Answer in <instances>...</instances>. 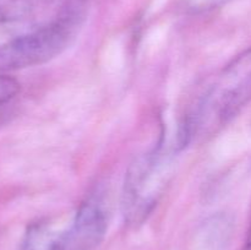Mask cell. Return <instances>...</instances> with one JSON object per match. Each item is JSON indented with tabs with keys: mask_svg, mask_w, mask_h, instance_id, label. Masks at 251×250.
I'll list each match as a JSON object with an SVG mask.
<instances>
[{
	"mask_svg": "<svg viewBox=\"0 0 251 250\" xmlns=\"http://www.w3.org/2000/svg\"><path fill=\"white\" fill-rule=\"evenodd\" d=\"M166 135L162 131L153 146L134 159L127 168L123 189V213L130 225H141L147 220L166 181L169 154L176 149H167Z\"/></svg>",
	"mask_w": 251,
	"mask_h": 250,
	"instance_id": "3957f363",
	"label": "cell"
},
{
	"mask_svg": "<svg viewBox=\"0 0 251 250\" xmlns=\"http://www.w3.org/2000/svg\"><path fill=\"white\" fill-rule=\"evenodd\" d=\"M20 92V83L10 76L0 74V108L11 103Z\"/></svg>",
	"mask_w": 251,
	"mask_h": 250,
	"instance_id": "52a82bcc",
	"label": "cell"
},
{
	"mask_svg": "<svg viewBox=\"0 0 251 250\" xmlns=\"http://www.w3.org/2000/svg\"><path fill=\"white\" fill-rule=\"evenodd\" d=\"M63 230L55 229L48 222L33 223L27 229L20 250H58Z\"/></svg>",
	"mask_w": 251,
	"mask_h": 250,
	"instance_id": "8992f818",
	"label": "cell"
},
{
	"mask_svg": "<svg viewBox=\"0 0 251 250\" xmlns=\"http://www.w3.org/2000/svg\"><path fill=\"white\" fill-rule=\"evenodd\" d=\"M198 1L201 6L217 7V6H222V5L227 4V2L230 1V0H198Z\"/></svg>",
	"mask_w": 251,
	"mask_h": 250,
	"instance_id": "ba28073f",
	"label": "cell"
},
{
	"mask_svg": "<svg viewBox=\"0 0 251 250\" xmlns=\"http://www.w3.org/2000/svg\"><path fill=\"white\" fill-rule=\"evenodd\" d=\"M54 0H0V25L21 22L34 16Z\"/></svg>",
	"mask_w": 251,
	"mask_h": 250,
	"instance_id": "5b68a950",
	"label": "cell"
},
{
	"mask_svg": "<svg viewBox=\"0 0 251 250\" xmlns=\"http://www.w3.org/2000/svg\"><path fill=\"white\" fill-rule=\"evenodd\" d=\"M243 250H251V227H250V230H249V235H248V239H247V243H245V247Z\"/></svg>",
	"mask_w": 251,
	"mask_h": 250,
	"instance_id": "9c48e42d",
	"label": "cell"
},
{
	"mask_svg": "<svg viewBox=\"0 0 251 250\" xmlns=\"http://www.w3.org/2000/svg\"><path fill=\"white\" fill-rule=\"evenodd\" d=\"M108 207L100 191H95L78 207L70 225L63 230L58 250H93L104 238Z\"/></svg>",
	"mask_w": 251,
	"mask_h": 250,
	"instance_id": "277c9868",
	"label": "cell"
},
{
	"mask_svg": "<svg viewBox=\"0 0 251 250\" xmlns=\"http://www.w3.org/2000/svg\"><path fill=\"white\" fill-rule=\"evenodd\" d=\"M82 21V2L73 0L53 21L0 44V74L42 65L60 55L73 43Z\"/></svg>",
	"mask_w": 251,
	"mask_h": 250,
	"instance_id": "7a4b0ae2",
	"label": "cell"
},
{
	"mask_svg": "<svg viewBox=\"0 0 251 250\" xmlns=\"http://www.w3.org/2000/svg\"><path fill=\"white\" fill-rule=\"evenodd\" d=\"M5 108H6V107L0 108V123H1L2 118H4V115H5Z\"/></svg>",
	"mask_w": 251,
	"mask_h": 250,
	"instance_id": "30bf717a",
	"label": "cell"
},
{
	"mask_svg": "<svg viewBox=\"0 0 251 250\" xmlns=\"http://www.w3.org/2000/svg\"><path fill=\"white\" fill-rule=\"evenodd\" d=\"M251 102V47L228 63L203 93L195 110L179 126L190 144L195 137L216 134Z\"/></svg>",
	"mask_w": 251,
	"mask_h": 250,
	"instance_id": "6da1fadb",
	"label": "cell"
}]
</instances>
